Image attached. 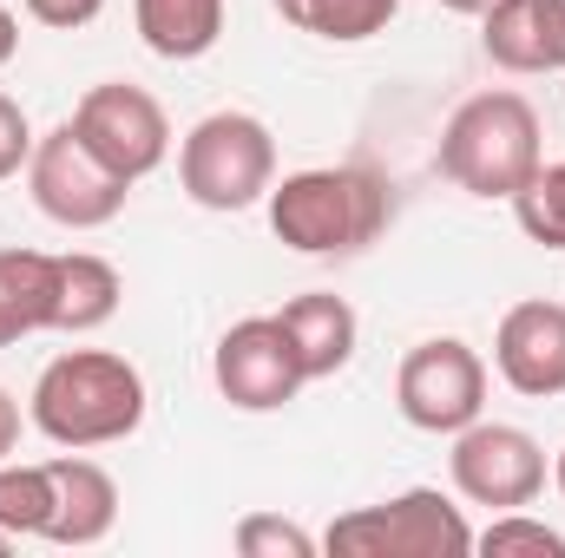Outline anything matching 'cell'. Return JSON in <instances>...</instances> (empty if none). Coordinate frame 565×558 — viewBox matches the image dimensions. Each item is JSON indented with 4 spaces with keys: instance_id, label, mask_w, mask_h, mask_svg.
Returning <instances> with one entry per match:
<instances>
[{
    "instance_id": "obj_1",
    "label": "cell",
    "mask_w": 565,
    "mask_h": 558,
    "mask_svg": "<svg viewBox=\"0 0 565 558\" xmlns=\"http://www.w3.org/2000/svg\"><path fill=\"white\" fill-rule=\"evenodd\" d=\"M26 420L53 447H73V453L132 440L145 420V375L113 348H66L40 368Z\"/></svg>"
},
{
    "instance_id": "obj_2",
    "label": "cell",
    "mask_w": 565,
    "mask_h": 558,
    "mask_svg": "<svg viewBox=\"0 0 565 558\" xmlns=\"http://www.w3.org/2000/svg\"><path fill=\"white\" fill-rule=\"evenodd\" d=\"M395 217L388 184L369 164H316L270 184V230L302 257H349Z\"/></svg>"
},
{
    "instance_id": "obj_3",
    "label": "cell",
    "mask_w": 565,
    "mask_h": 558,
    "mask_svg": "<svg viewBox=\"0 0 565 558\" xmlns=\"http://www.w3.org/2000/svg\"><path fill=\"white\" fill-rule=\"evenodd\" d=\"M540 112L520 93H473L454 106L440 132V178H454L467 197H507L540 171Z\"/></svg>"
},
{
    "instance_id": "obj_4",
    "label": "cell",
    "mask_w": 565,
    "mask_h": 558,
    "mask_svg": "<svg viewBox=\"0 0 565 558\" xmlns=\"http://www.w3.org/2000/svg\"><path fill=\"white\" fill-rule=\"evenodd\" d=\"M178 184L204 211H250L277 184V139L250 112H211L178 144Z\"/></svg>"
},
{
    "instance_id": "obj_5",
    "label": "cell",
    "mask_w": 565,
    "mask_h": 558,
    "mask_svg": "<svg viewBox=\"0 0 565 558\" xmlns=\"http://www.w3.org/2000/svg\"><path fill=\"white\" fill-rule=\"evenodd\" d=\"M329 552L342 558H467L473 552V526L460 519V506L440 486L395 493L382 506H355L329 526Z\"/></svg>"
},
{
    "instance_id": "obj_6",
    "label": "cell",
    "mask_w": 565,
    "mask_h": 558,
    "mask_svg": "<svg viewBox=\"0 0 565 558\" xmlns=\"http://www.w3.org/2000/svg\"><path fill=\"white\" fill-rule=\"evenodd\" d=\"M26 191L33 204L60 224V230H99L126 211V191L132 178H119L93 144L66 126H53L46 139H33V158H26Z\"/></svg>"
},
{
    "instance_id": "obj_7",
    "label": "cell",
    "mask_w": 565,
    "mask_h": 558,
    "mask_svg": "<svg viewBox=\"0 0 565 558\" xmlns=\"http://www.w3.org/2000/svg\"><path fill=\"white\" fill-rule=\"evenodd\" d=\"M395 408L422 433H460L487 408V362L460 335L415 342L395 368Z\"/></svg>"
},
{
    "instance_id": "obj_8",
    "label": "cell",
    "mask_w": 565,
    "mask_h": 558,
    "mask_svg": "<svg viewBox=\"0 0 565 558\" xmlns=\"http://www.w3.org/2000/svg\"><path fill=\"white\" fill-rule=\"evenodd\" d=\"M447 473H454L460 500L513 513V506H533L546 493V447L513 420H473L454 433Z\"/></svg>"
},
{
    "instance_id": "obj_9",
    "label": "cell",
    "mask_w": 565,
    "mask_h": 558,
    "mask_svg": "<svg viewBox=\"0 0 565 558\" xmlns=\"http://www.w3.org/2000/svg\"><path fill=\"white\" fill-rule=\"evenodd\" d=\"M73 132L93 144L119 178H132V184L171 158V119H164V106H158L145 86H132V79L93 86V93L73 106Z\"/></svg>"
},
{
    "instance_id": "obj_10",
    "label": "cell",
    "mask_w": 565,
    "mask_h": 558,
    "mask_svg": "<svg viewBox=\"0 0 565 558\" xmlns=\"http://www.w3.org/2000/svg\"><path fill=\"white\" fill-rule=\"evenodd\" d=\"M211 375H217V395L244 415H270L282 401H296V388L309 382L302 362H296V342L277 315H244L224 329L217 355H211Z\"/></svg>"
},
{
    "instance_id": "obj_11",
    "label": "cell",
    "mask_w": 565,
    "mask_h": 558,
    "mask_svg": "<svg viewBox=\"0 0 565 558\" xmlns=\"http://www.w3.org/2000/svg\"><path fill=\"white\" fill-rule=\"evenodd\" d=\"M493 368L513 395L553 401L565 395V302H513L493 329Z\"/></svg>"
},
{
    "instance_id": "obj_12",
    "label": "cell",
    "mask_w": 565,
    "mask_h": 558,
    "mask_svg": "<svg viewBox=\"0 0 565 558\" xmlns=\"http://www.w3.org/2000/svg\"><path fill=\"white\" fill-rule=\"evenodd\" d=\"M480 46L507 73H565V0H500L480 13Z\"/></svg>"
},
{
    "instance_id": "obj_13",
    "label": "cell",
    "mask_w": 565,
    "mask_h": 558,
    "mask_svg": "<svg viewBox=\"0 0 565 558\" xmlns=\"http://www.w3.org/2000/svg\"><path fill=\"white\" fill-rule=\"evenodd\" d=\"M46 466H53V493H60L46 546H99L119 526V486H113V473L99 460H79V453H60Z\"/></svg>"
},
{
    "instance_id": "obj_14",
    "label": "cell",
    "mask_w": 565,
    "mask_h": 558,
    "mask_svg": "<svg viewBox=\"0 0 565 558\" xmlns=\"http://www.w3.org/2000/svg\"><path fill=\"white\" fill-rule=\"evenodd\" d=\"M277 322L289 329L296 362H302L309 382H329V375H342V368L355 362V335H362V322H355V309H349L342 296H329V289L296 296V302H282L277 309Z\"/></svg>"
},
{
    "instance_id": "obj_15",
    "label": "cell",
    "mask_w": 565,
    "mask_h": 558,
    "mask_svg": "<svg viewBox=\"0 0 565 558\" xmlns=\"http://www.w3.org/2000/svg\"><path fill=\"white\" fill-rule=\"evenodd\" d=\"M40 329H60V257L0 250V348Z\"/></svg>"
},
{
    "instance_id": "obj_16",
    "label": "cell",
    "mask_w": 565,
    "mask_h": 558,
    "mask_svg": "<svg viewBox=\"0 0 565 558\" xmlns=\"http://www.w3.org/2000/svg\"><path fill=\"white\" fill-rule=\"evenodd\" d=\"M132 20L158 60H204L224 40V0H132Z\"/></svg>"
},
{
    "instance_id": "obj_17",
    "label": "cell",
    "mask_w": 565,
    "mask_h": 558,
    "mask_svg": "<svg viewBox=\"0 0 565 558\" xmlns=\"http://www.w3.org/2000/svg\"><path fill=\"white\" fill-rule=\"evenodd\" d=\"M119 296H126V282H119V270L106 257L66 250L60 257V335H86V329L113 322L119 315Z\"/></svg>"
},
{
    "instance_id": "obj_18",
    "label": "cell",
    "mask_w": 565,
    "mask_h": 558,
    "mask_svg": "<svg viewBox=\"0 0 565 558\" xmlns=\"http://www.w3.org/2000/svg\"><path fill=\"white\" fill-rule=\"evenodd\" d=\"M402 0H277V13L289 26L316 33V40H335V46H355V40H375L388 20H395Z\"/></svg>"
},
{
    "instance_id": "obj_19",
    "label": "cell",
    "mask_w": 565,
    "mask_h": 558,
    "mask_svg": "<svg viewBox=\"0 0 565 558\" xmlns=\"http://www.w3.org/2000/svg\"><path fill=\"white\" fill-rule=\"evenodd\" d=\"M53 506H60V493H53V466L46 460H33V466L0 460V526L13 539H46L53 533Z\"/></svg>"
},
{
    "instance_id": "obj_20",
    "label": "cell",
    "mask_w": 565,
    "mask_h": 558,
    "mask_svg": "<svg viewBox=\"0 0 565 558\" xmlns=\"http://www.w3.org/2000/svg\"><path fill=\"white\" fill-rule=\"evenodd\" d=\"M513 217L533 244L546 250H565V158L559 164H540L520 191H513Z\"/></svg>"
},
{
    "instance_id": "obj_21",
    "label": "cell",
    "mask_w": 565,
    "mask_h": 558,
    "mask_svg": "<svg viewBox=\"0 0 565 558\" xmlns=\"http://www.w3.org/2000/svg\"><path fill=\"white\" fill-rule=\"evenodd\" d=\"M473 552H487V558H507V552L565 558V533L546 526V519H526V506H513V513H493L487 533H473Z\"/></svg>"
},
{
    "instance_id": "obj_22",
    "label": "cell",
    "mask_w": 565,
    "mask_h": 558,
    "mask_svg": "<svg viewBox=\"0 0 565 558\" xmlns=\"http://www.w3.org/2000/svg\"><path fill=\"white\" fill-rule=\"evenodd\" d=\"M231 539H237L244 558H316V539L282 513H244Z\"/></svg>"
},
{
    "instance_id": "obj_23",
    "label": "cell",
    "mask_w": 565,
    "mask_h": 558,
    "mask_svg": "<svg viewBox=\"0 0 565 558\" xmlns=\"http://www.w3.org/2000/svg\"><path fill=\"white\" fill-rule=\"evenodd\" d=\"M26 158H33V126H26L20 99H7V93H0V184H7Z\"/></svg>"
},
{
    "instance_id": "obj_24",
    "label": "cell",
    "mask_w": 565,
    "mask_h": 558,
    "mask_svg": "<svg viewBox=\"0 0 565 558\" xmlns=\"http://www.w3.org/2000/svg\"><path fill=\"white\" fill-rule=\"evenodd\" d=\"M26 13H33L40 26H60V33H73V26H93V20L106 13V0H26Z\"/></svg>"
},
{
    "instance_id": "obj_25",
    "label": "cell",
    "mask_w": 565,
    "mask_h": 558,
    "mask_svg": "<svg viewBox=\"0 0 565 558\" xmlns=\"http://www.w3.org/2000/svg\"><path fill=\"white\" fill-rule=\"evenodd\" d=\"M13 447H20V401L0 388V460H13Z\"/></svg>"
},
{
    "instance_id": "obj_26",
    "label": "cell",
    "mask_w": 565,
    "mask_h": 558,
    "mask_svg": "<svg viewBox=\"0 0 565 558\" xmlns=\"http://www.w3.org/2000/svg\"><path fill=\"white\" fill-rule=\"evenodd\" d=\"M20 53V20H13V7H0V66Z\"/></svg>"
},
{
    "instance_id": "obj_27",
    "label": "cell",
    "mask_w": 565,
    "mask_h": 558,
    "mask_svg": "<svg viewBox=\"0 0 565 558\" xmlns=\"http://www.w3.org/2000/svg\"><path fill=\"white\" fill-rule=\"evenodd\" d=\"M440 7H447V13H473V20H480V13H493L500 0H440Z\"/></svg>"
},
{
    "instance_id": "obj_28",
    "label": "cell",
    "mask_w": 565,
    "mask_h": 558,
    "mask_svg": "<svg viewBox=\"0 0 565 558\" xmlns=\"http://www.w3.org/2000/svg\"><path fill=\"white\" fill-rule=\"evenodd\" d=\"M553 486H559V493H565V453H559V460H553Z\"/></svg>"
},
{
    "instance_id": "obj_29",
    "label": "cell",
    "mask_w": 565,
    "mask_h": 558,
    "mask_svg": "<svg viewBox=\"0 0 565 558\" xmlns=\"http://www.w3.org/2000/svg\"><path fill=\"white\" fill-rule=\"evenodd\" d=\"M13 546H20V539H13V533H7V526H0V558L13 552Z\"/></svg>"
}]
</instances>
